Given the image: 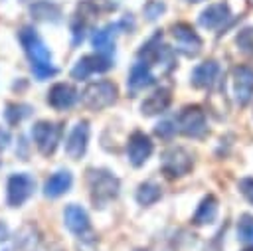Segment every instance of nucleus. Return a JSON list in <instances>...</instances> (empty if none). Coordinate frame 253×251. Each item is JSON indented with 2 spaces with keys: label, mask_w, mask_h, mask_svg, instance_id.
<instances>
[{
  "label": "nucleus",
  "mask_w": 253,
  "mask_h": 251,
  "mask_svg": "<svg viewBox=\"0 0 253 251\" xmlns=\"http://www.w3.org/2000/svg\"><path fill=\"white\" fill-rule=\"evenodd\" d=\"M20 43H22V47H24L28 59H30V65H32L34 75L40 81L55 75L57 69L51 63V51L45 47L43 40L40 38V34L34 28H22V32H20Z\"/></svg>",
  "instance_id": "nucleus-1"
},
{
  "label": "nucleus",
  "mask_w": 253,
  "mask_h": 251,
  "mask_svg": "<svg viewBox=\"0 0 253 251\" xmlns=\"http://www.w3.org/2000/svg\"><path fill=\"white\" fill-rule=\"evenodd\" d=\"M89 190L95 206H105L115 200L119 194V180L107 170H91L89 172Z\"/></svg>",
  "instance_id": "nucleus-2"
},
{
  "label": "nucleus",
  "mask_w": 253,
  "mask_h": 251,
  "mask_svg": "<svg viewBox=\"0 0 253 251\" xmlns=\"http://www.w3.org/2000/svg\"><path fill=\"white\" fill-rule=\"evenodd\" d=\"M81 101L85 107L93 111H101L117 101V85L111 81H95L85 87L81 93Z\"/></svg>",
  "instance_id": "nucleus-3"
},
{
  "label": "nucleus",
  "mask_w": 253,
  "mask_h": 251,
  "mask_svg": "<svg viewBox=\"0 0 253 251\" xmlns=\"http://www.w3.org/2000/svg\"><path fill=\"white\" fill-rule=\"evenodd\" d=\"M194 166L192 154L182 146H170L162 154V172L168 178H180L186 176Z\"/></svg>",
  "instance_id": "nucleus-4"
},
{
  "label": "nucleus",
  "mask_w": 253,
  "mask_h": 251,
  "mask_svg": "<svg viewBox=\"0 0 253 251\" xmlns=\"http://www.w3.org/2000/svg\"><path fill=\"white\" fill-rule=\"evenodd\" d=\"M138 55H140V61H144V63H156V65H166V69H172L174 67V53H172V49L166 45V43H162V34L158 32V34H154L144 45H142V49L138 51Z\"/></svg>",
  "instance_id": "nucleus-5"
},
{
  "label": "nucleus",
  "mask_w": 253,
  "mask_h": 251,
  "mask_svg": "<svg viewBox=\"0 0 253 251\" xmlns=\"http://www.w3.org/2000/svg\"><path fill=\"white\" fill-rule=\"evenodd\" d=\"M178 130L186 136L192 138H202L208 132V125H206V115L202 111V107L198 105H188L182 109V113L178 115Z\"/></svg>",
  "instance_id": "nucleus-6"
},
{
  "label": "nucleus",
  "mask_w": 253,
  "mask_h": 251,
  "mask_svg": "<svg viewBox=\"0 0 253 251\" xmlns=\"http://www.w3.org/2000/svg\"><path fill=\"white\" fill-rule=\"evenodd\" d=\"M32 138L42 154H51L57 148V142L61 138V126L49 121H40L32 128Z\"/></svg>",
  "instance_id": "nucleus-7"
},
{
  "label": "nucleus",
  "mask_w": 253,
  "mask_h": 251,
  "mask_svg": "<svg viewBox=\"0 0 253 251\" xmlns=\"http://www.w3.org/2000/svg\"><path fill=\"white\" fill-rule=\"evenodd\" d=\"M36 188V182L30 174L26 172H20V174H12L8 178V184H6V200H8V206L12 208H18L22 206L34 192Z\"/></svg>",
  "instance_id": "nucleus-8"
},
{
  "label": "nucleus",
  "mask_w": 253,
  "mask_h": 251,
  "mask_svg": "<svg viewBox=\"0 0 253 251\" xmlns=\"http://www.w3.org/2000/svg\"><path fill=\"white\" fill-rule=\"evenodd\" d=\"M172 36L176 40V49L188 57H194L202 51V38L196 34V30L186 24V22H178L172 26Z\"/></svg>",
  "instance_id": "nucleus-9"
},
{
  "label": "nucleus",
  "mask_w": 253,
  "mask_h": 251,
  "mask_svg": "<svg viewBox=\"0 0 253 251\" xmlns=\"http://www.w3.org/2000/svg\"><path fill=\"white\" fill-rule=\"evenodd\" d=\"M233 93L235 101L245 107L253 97V67L237 65L233 67Z\"/></svg>",
  "instance_id": "nucleus-10"
},
{
  "label": "nucleus",
  "mask_w": 253,
  "mask_h": 251,
  "mask_svg": "<svg viewBox=\"0 0 253 251\" xmlns=\"http://www.w3.org/2000/svg\"><path fill=\"white\" fill-rule=\"evenodd\" d=\"M152 148L154 146H152V140H150L148 134H144L140 130L132 132L130 138H128V144H126V154H128L130 164L132 166H142L150 158Z\"/></svg>",
  "instance_id": "nucleus-11"
},
{
  "label": "nucleus",
  "mask_w": 253,
  "mask_h": 251,
  "mask_svg": "<svg viewBox=\"0 0 253 251\" xmlns=\"http://www.w3.org/2000/svg\"><path fill=\"white\" fill-rule=\"evenodd\" d=\"M111 67V59L109 57H103V55H85L81 57L75 67L71 69V77L73 79H87L89 75L93 73H103Z\"/></svg>",
  "instance_id": "nucleus-12"
},
{
  "label": "nucleus",
  "mask_w": 253,
  "mask_h": 251,
  "mask_svg": "<svg viewBox=\"0 0 253 251\" xmlns=\"http://www.w3.org/2000/svg\"><path fill=\"white\" fill-rule=\"evenodd\" d=\"M231 20V12H229V6L225 2H215V4H210L198 18L200 26L202 28H208V30H217L221 28L223 24H227Z\"/></svg>",
  "instance_id": "nucleus-13"
},
{
  "label": "nucleus",
  "mask_w": 253,
  "mask_h": 251,
  "mask_svg": "<svg viewBox=\"0 0 253 251\" xmlns=\"http://www.w3.org/2000/svg\"><path fill=\"white\" fill-rule=\"evenodd\" d=\"M87 142H89V125L83 121V123H77L73 126V130L69 132L67 140H65V152L69 158L77 160L85 154L87 150Z\"/></svg>",
  "instance_id": "nucleus-14"
},
{
  "label": "nucleus",
  "mask_w": 253,
  "mask_h": 251,
  "mask_svg": "<svg viewBox=\"0 0 253 251\" xmlns=\"http://www.w3.org/2000/svg\"><path fill=\"white\" fill-rule=\"evenodd\" d=\"M75 101H77V91L69 83H55L47 91V103L55 111H65V109L73 107Z\"/></svg>",
  "instance_id": "nucleus-15"
},
{
  "label": "nucleus",
  "mask_w": 253,
  "mask_h": 251,
  "mask_svg": "<svg viewBox=\"0 0 253 251\" xmlns=\"http://www.w3.org/2000/svg\"><path fill=\"white\" fill-rule=\"evenodd\" d=\"M63 221H65V227L75 233V235H83L85 231H89V215L87 211L77 206V204H69L63 211Z\"/></svg>",
  "instance_id": "nucleus-16"
},
{
  "label": "nucleus",
  "mask_w": 253,
  "mask_h": 251,
  "mask_svg": "<svg viewBox=\"0 0 253 251\" xmlns=\"http://www.w3.org/2000/svg\"><path fill=\"white\" fill-rule=\"evenodd\" d=\"M219 75V65L213 59H208L194 67L192 71V85L198 89H210Z\"/></svg>",
  "instance_id": "nucleus-17"
},
{
  "label": "nucleus",
  "mask_w": 253,
  "mask_h": 251,
  "mask_svg": "<svg viewBox=\"0 0 253 251\" xmlns=\"http://www.w3.org/2000/svg\"><path fill=\"white\" fill-rule=\"evenodd\" d=\"M170 101H172L170 91L162 87V89H156L154 93H150V95L142 101L140 111H142V115L152 117V115H158V113L166 111V109H168V105H170Z\"/></svg>",
  "instance_id": "nucleus-18"
},
{
  "label": "nucleus",
  "mask_w": 253,
  "mask_h": 251,
  "mask_svg": "<svg viewBox=\"0 0 253 251\" xmlns=\"http://www.w3.org/2000/svg\"><path fill=\"white\" fill-rule=\"evenodd\" d=\"M91 43L99 55L111 59L115 53V26H105V28L97 30L91 38Z\"/></svg>",
  "instance_id": "nucleus-19"
},
{
  "label": "nucleus",
  "mask_w": 253,
  "mask_h": 251,
  "mask_svg": "<svg viewBox=\"0 0 253 251\" xmlns=\"http://www.w3.org/2000/svg\"><path fill=\"white\" fill-rule=\"evenodd\" d=\"M71 184H73L71 172L59 170V172L51 174V176L45 180V184H43V194H45L47 198H57V196L65 194V192L71 188Z\"/></svg>",
  "instance_id": "nucleus-20"
},
{
  "label": "nucleus",
  "mask_w": 253,
  "mask_h": 251,
  "mask_svg": "<svg viewBox=\"0 0 253 251\" xmlns=\"http://www.w3.org/2000/svg\"><path fill=\"white\" fill-rule=\"evenodd\" d=\"M152 83H154V75L150 71V65L144 63V61H136L130 67V73H128V89L130 91H140V89H144Z\"/></svg>",
  "instance_id": "nucleus-21"
},
{
  "label": "nucleus",
  "mask_w": 253,
  "mask_h": 251,
  "mask_svg": "<svg viewBox=\"0 0 253 251\" xmlns=\"http://www.w3.org/2000/svg\"><path fill=\"white\" fill-rule=\"evenodd\" d=\"M215 217H217V198H215L213 194H208V196L200 202V206H198V209H196L192 221H194L196 225H206V223H213Z\"/></svg>",
  "instance_id": "nucleus-22"
},
{
  "label": "nucleus",
  "mask_w": 253,
  "mask_h": 251,
  "mask_svg": "<svg viewBox=\"0 0 253 251\" xmlns=\"http://www.w3.org/2000/svg\"><path fill=\"white\" fill-rule=\"evenodd\" d=\"M32 16L36 20H42V22H57L59 16H61V10L57 4L49 2V0H38L32 8H30Z\"/></svg>",
  "instance_id": "nucleus-23"
},
{
  "label": "nucleus",
  "mask_w": 253,
  "mask_h": 251,
  "mask_svg": "<svg viewBox=\"0 0 253 251\" xmlns=\"http://www.w3.org/2000/svg\"><path fill=\"white\" fill-rule=\"evenodd\" d=\"M160 200V186L154 182H144L136 190V202L140 206H152L154 202Z\"/></svg>",
  "instance_id": "nucleus-24"
},
{
  "label": "nucleus",
  "mask_w": 253,
  "mask_h": 251,
  "mask_svg": "<svg viewBox=\"0 0 253 251\" xmlns=\"http://www.w3.org/2000/svg\"><path fill=\"white\" fill-rule=\"evenodd\" d=\"M237 237L239 241L247 243V245H253V215L245 213L239 217V223H237Z\"/></svg>",
  "instance_id": "nucleus-25"
},
{
  "label": "nucleus",
  "mask_w": 253,
  "mask_h": 251,
  "mask_svg": "<svg viewBox=\"0 0 253 251\" xmlns=\"http://www.w3.org/2000/svg\"><path fill=\"white\" fill-rule=\"evenodd\" d=\"M235 42H237V45H239V49H241L243 53H247V55L253 57V28L241 30Z\"/></svg>",
  "instance_id": "nucleus-26"
},
{
  "label": "nucleus",
  "mask_w": 253,
  "mask_h": 251,
  "mask_svg": "<svg viewBox=\"0 0 253 251\" xmlns=\"http://www.w3.org/2000/svg\"><path fill=\"white\" fill-rule=\"evenodd\" d=\"M154 132L160 136V138H172L174 136V132H176V126H174V123H170V121H162V123H158L156 126H154Z\"/></svg>",
  "instance_id": "nucleus-27"
},
{
  "label": "nucleus",
  "mask_w": 253,
  "mask_h": 251,
  "mask_svg": "<svg viewBox=\"0 0 253 251\" xmlns=\"http://www.w3.org/2000/svg\"><path fill=\"white\" fill-rule=\"evenodd\" d=\"M164 8H166V6H164L162 2H158V0H156V2H148V4L144 6V14H146L148 20H156V18L164 12Z\"/></svg>",
  "instance_id": "nucleus-28"
},
{
  "label": "nucleus",
  "mask_w": 253,
  "mask_h": 251,
  "mask_svg": "<svg viewBox=\"0 0 253 251\" xmlns=\"http://www.w3.org/2000/svg\"><path fill=\"white\" fill-rule=\"evenodd\" d=\"M239 190H241V194L247 198V202L253 204V178H243V180L239 182Z\"/></svg>",
  "instance_id": "nucleus-29"
},
{
  "label": "nucleus",
  "mask_w": 253,
  "mask_h": 251,
  "mask_svg": "<svg viewBox=\"0 0 253 251\" xmlns=\"http://www.w3.org/2000/svg\"><path fill=\"white\" fill-rule=\"evenodd\" d=\"M8 140H10V134H8V130H2V128H0V148H6Z\"/></svg>",
  "instance_id": "nucleus-30"
},
{
  "label": "nucleus",
  "mask_w": 253,
  "mask_h": 251,
  "mask_svg": "<svg viewBox=\"0 0 253 251\" xmlns=\"http://www.w3.org/2000/svg\"><path fill=\"white\" fill-rule=\"evenodd\" d=\"M243 251H253V245H251V247H247V249H243Z\"/></svg>",
  "instance_id": "nucleus-31"
},
{
  "label": "nucleus",
  "mask_w": 253,
  "mask_h": 251,
  "mask_svg": "<svg viewBox=\"0 0 253 251\" xmlns=\"http://www.w3.org/2000/svg\"><path fill=\"white\" fill-rule=\"evenodd\" d=\"M188 2H202V0H188Z\"/></svg>",
  "instance_id": "nucleus-32"
},
{
  "label": "nucleus",
  "mask_w": 253,
  "mask_h": 251,
  "mask_svg": "<svg viewBox=\"0 0 253 251\" xmlns=\"http://www.w3.org/2000/svg\"><path fill=\"white\" fill-rule=\"evenodd\" d=\"M249 4H251V6H253V0H249Z\"/></svg>",
  "instance_id": "nucleus-33"
}]
</instances>
